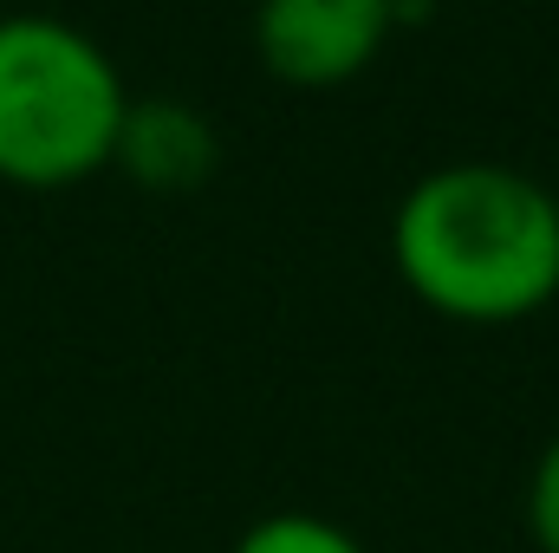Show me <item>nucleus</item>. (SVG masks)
<instances>
[{
    "mask_svg": "<svg viewBox=\"0 0 559 553\" xmlns=\"http://www.w3.org/2000/svg\"><path fill=\"white\" fill-rule=\"evenodd\" d=\"M404 0H261L254 52L293 92H338L378 66Z\"/></svg>",
    "mask_w": 559,
    "mask_h": 553,
    "instance_id": "obj_3",
    "label": "nucleus"
},
{
    "mask_svg": "<svg viewBox=\"0 0 559 553\" xmlns=\"http://www.w3.org/2000/svg\"><path fill=\"white\" fill-rule=\"evenodd\" d=\"M131 85L118 59L59 13H0V183L26 196L111 169Z\"/></svg>",
    "mask_w": 559,
    "mask_h": 553,
    "instance_id": "obj_2",
    "label": "nucleus"
},
{
    "mask_svg": "<svg viewBox=\"0 0 559 553\" xmlns=\"http://www.w3.org/2000/svg\"><path fill=\"white\" fill-rule=\"evenodd\" d=\"M429 7H455V0H404V13H429Z\"/></svg>",
    "mask_w": 559,
    "mask_h": 553,
    "instance_id": "obj_7",
    "label": "nucleus"
},
{
    "mask_svg": "<svg viewBox=\"0 0 559 553\" xmlns=\"http://www.w3.org/2000/svg\"><path fill=\"white\" fill-rule=\"evenodd\" d=\"M228 553H371L352 528L325 521V515H306V508H280L261 515L254 528H241V541Z\"/></svg>",
    "mask_w": 559,
    "mask_h": 553,
    "instance_id": "obj_5",
    "label": "nucleus"
},
{
    "mask_svg": "<svg viewBox=\"0 0 559 553\" xmlns=\"http://www.w3.org/2000/svg\"><path fill=\"white\" fill-rule=\"evenodd\" d=\"M391 268L455 326H521L559 299V196L514 163H442L391 209Z\"/></svg>",
    "mask_w": 559,
    "mask_h": 553,
    "instance_id": "obj_1",
    "label": "nucleus"
},
{
    "mask_svg": "<svg viewBox=\"0 0 559 553\" xmlns=\"http://www.w3.org/2000/svg\"><path fill=\"white\" fill-rule=\"evenodd\" d=\"M527 534L540 553H559V436H547L527 475Z\"/></svg>",
    "mask_w": 559,
    "mask_h": 553,
    "instance_id": "obj_6",
    "label": "nucleus"
},
{
    "mask_svg": "<svg viewBox=\"0 0 559 553\" xmlns=\"http://www.w3.org/2000/svg\"><path fill=\"white\" fill-rule=\"evenodd\" d=\"M215 163H222V143H215V125L195 105H182V98H131L111 169H124L150 196H189V189H202L215 176Z\"/></svg>",
    "mask_w": 559,
    "mask_h": 553,
    "instance_id": "obj_4",
    "label": "nucleus"
}]
</instances>
